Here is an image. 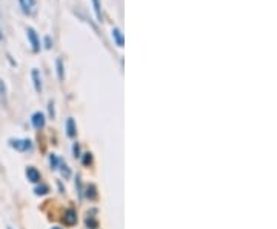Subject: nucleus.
Listing matches in <instances>:
<instances>
[{
	"mask_svg": "<svg viewBox=\"0 0 277 229\" xmlns=\"http://www.w3.org/2000/svg\"><path fill=\"white\" fill-rule=\"evenodd\" d=\"M11 146L16 148L17 151H31L33 149V141L31 140H11Z\"/></svg>",
	"mask_w": 277,
	"mask_h": 229,
	"instance_id": "2",
	"label": "nucleus"
},
{
	"mask_svg": "<svg viewBox=\"0 0 277 229\" xmlns=\"http://www.w3.org/2000/svg\"><path fill=\"white\" fill-rule=\"evenodd\" d=\"M31 122H33V126L35 129H42L45 126V116L42 112H35V114H33Z\"/></svg>",
	"mask_w": 277,
	"mask_h": 229,
	"instance_id": "3",
	"label": "nucleus"
},
{
	"mask_svg": "<svg viewBox=\"0 0 277 229\" xmlns=\"http://www.w3.org/2000/svg\"><path fill=\"white\" fill-rule=\"evenodd\" d=\"M63 222L67 223V225H74L77 222V215H76V212L72 211V209H69V211H67V214H65V218H63Z\"/></svg>",
	"mask_w": 277,
	"mask_h": 229,
	"instance_id": "7",
	"label": "nucleus"
},
{
	"mask_svg": "<svg viewBox=\"0 0 277 229\" xmlns=\"http://www.w3.org/2000/svg\"><path fill=\"white\" fill-rule=\"evenodd\" d=\"M50 116L54 117V105H52V102H50Z\"/></svg>",
	"mask_w": 277,
	"mask_h": 229,
	"instance_id": "21",
	"label": "nucleus"
},
{
	"mask_svg": "<svg viewBox=\"0 0 277 229\" xmlns=\"http://www.w3.org/2000/svg\"><path fill=\"white\" fill-rule=\"evenodd\" d=\"M51 46H52L51 35H46V37H45V48H46V50H51Z\"/></svg>",
	"mask_w": 277,
	"mask_h": 229,
	"instance_id": "16",
	"label": "nucleus"
},
{
	"mask_svg": "<svg viewBox=\"0 0 277 229\" xmlns=\"http://www.w3.org/2000/svg\"><path fill=\"white\" fill-rule=\"evenodd\" d=\"M50 191V188L48 186H45V185H42V186H39V188H35V194L37 195H43V194H46Z\"/></svg>",
	"mask_w": 277,
	"mask_h": 229,
	"instance_id": "12",
	"label": "nucleus"
},
{
	"mask_svg": "<svg viewBox=\"0 0 277 229\" xmlns=\"http://www.w3.org/2000/svg\"><path fill=\"white\" fill-rule=\"evenodd\" d=\"M3 39V35H2V31H0V40H2Z\"/></svg>",
	"mask_w": 277,
	"mask_h": 229,
	"instance_id": "22",
	"label": "nucleus"
},
{
	"mask_svg": "<svg viewBox=\"0 0 277 229\" xmlns=\"http://www.w3.org/2000/svg\"><path fill=\"white\" fill-rule=\"evenodd\" d=\"M26 177H28V180H30V182H33V183L40 182V173H39V171H37L35 168H33V166H30V168L26 169Z\"/></svg>",
	"mask_w": 277,
	"mask_h": 229,
	"instance_id": "4",
	"label": "nucleus"
},
{
	"mask_svg": "<svg viewBox=\"0 0 277 229\" xmlns=\"http://www.w3.org/2000/svg\"><path fill=\"white\" fill-rule=\"evenodd\" d=\"M91 154H89V152H88V154H85V156H83V165H89L91 163Z\"/></svg>",
	"mask_w": 277,
	"mask_h": 229,
	"instance_id": "18",
	"label": "nucleus"
},
{
	"mask_svg": "<svg viewBox=\"0 0 277 229\" xmlns=\"http://www.w3.org/2000/svg\"><path fill=\"white\" fill-rule=\"evenodd\" d=\"M113 39H114V42L117 43V46H123V43H125V39H123V34H122V31L119 30V28H113Z\"/></svg>",
	"mask_w": 277,
	"mask_h": 229,
	"instance_id": "5",
	"label": "nucleus"
},
{
	"mask_svg": "<svg viewBox=\"0 0 277 229\" xmlns=\"http://www.w3.org/2000/svg\"><path fill=\"white\" fill-rule=\"evenodd\" d=\"M33 80H34V88L37 92L42 91V80H40V74L37 70H33Z\"/></svg>",
	"mask_w": 277,
	"mask_h": 229,
	"instance_id": "8",
	"label": "nucleus"
},
{
	"mask_svg": "<svg viewBox=\"0 0 277 229\" xmlns=\"http://www.w3.org/2000/svg\"><path fill=\"white\" fill-rule=\"evenodd\" d=\"M67 134H68V137L76 136V123H74V119L67 120Z\"/></svg>",
	"mask_w": 277,
	"mask_h": 229,
	"instance_id": "9",
	"label": "nucleus"
},
{
	"mask_svg": "<svg viewBox=\"0 0 277 229\" xmlns=\"http://www.w3.org/2000/svg\"><path fill=\"white\" fill-rule=\"evenodd\" d=\"M26 37H28V40H30V43H31L33 51L39 53L40 51V39H39V35H37L34 28H31V26L26 28Z\"/></svg>",
	"mask_w": 277,
	"mask_h": 229,
	"instance_id": "1",
	"label": "nucleus"
},
{
	"mask_svg": "<svg viewBox=\"0 0 277 229\" xmlns=\"http://www.w3.org/2000/svg\"><path fill=\"white\" fill-rule=\"evenodd\" d=\"M57 163H59L57 157H55L54 154H51L50 156V165H51V168H57Z\"/></svg>",
	"mask_w": 277,
	"mask_h": 229,
	"instance_id": "14",
	"label": "nucleus"
},
{
	"mask_svg": "<svg viewBox=\"0 0 277 229\" xmlns=\"http://www.w3.org/2000/svg\"><path fill=\"white\" fill-rule=\"evenodd\" d=\"M18 2H20L22 11H23L25 14H31V8H34L35 0H18Z\"/></svg>",
	"mask_w": 277,
	"mask_h": 229,
	"instance_id": "6",
	"label": "nucleus"
},
{
	"mask_svg": "<svg viewBox=\"0 0 277 229\" xmlns=\"http://www.w3.org/2000/svg\"><path fill=\"white\" fill-rule=\"evenodd\" d=\"M62 174H63L65 177H67V178L71 176V171L68 169V166H67V165H63V166H62Z\"/></svg>",
	"mask_w": 277,
	"mask_h": 229,
	"instance_id": "17",
	"label": "nucleus"
},
{
	"mask_svg": "<svg viewBox=\"0 0 277 229\" xmlns=\"http://www.w3.org/2000/svg\"><path fill=\"white\" fill-rule=\"evenodd\" d=\"M8 229H11V228H8Z\"/></svg>",
	"mask_w": 277,
	"mask_h": 229,
	"instance_id": "24",
	"label": "nucleus"
},
{
	"mask_svg": "<svg viewBox=\"0 0 277 229\" xmlns=\"http://www.w3.org/2000/svg\"><path fill=\"white\" fill-rule=\"evenodd\" d=\"M87 225H88V226H91V228H96V226H97V223H96L94 220H89V218L87 220Z\"/></svg>",
	"mask_w": 277,
	"mask_h": 229,
	"instance_id": "20",
	"label": "nucleus"
},
{
	"mask_svg": "<svg viewBox=\"0 0 277 229\" xmlns=\"http://www.w3.org/2000/svg\"><path fill=\"white\" fill-rule=\"evenodd\" d=\"M0 97H3V99L6 97V87L2 79H0Z\"/></svg>",
	"mask_w": 277,
	"mask_h": 229,
	"instance_id": "13",
	"label": "nucleus"
},
{
	"mask_svg": "<svg viewBox=\"0 0 277 229\" xmlns=\"http://www.w3.org/2000/svg\"><path fill=\"white\" fill-rule=\"evenodd\" d=\"M52 229H60V228H52Z\"/></svg>",
	"mask_w": 277,
	"mask_h": 229,
	"instance_id": "23",
	"label": "nucleus"
},
{
	"mask_svg": "<svg viewBox=\"0 0 277 229\" xmlns=\"http://www.w3.org/2000/svg\"><path fill=\"white\" fill-rule=\"evenodd\" d=\"M91 2H92V6H94V13H96L97 20L102 22V6H100V0H91Z\"/></svg>",
	"mask_w": 277,
	"mask_h": 229,
	"instance_id": "10",
	"label": "nucleus"
},
{
	"mask_svg": "<svg viewBox=\"0 0 277 229\" xmlns=\"http://www.w3.org/2000/svg\"><path fill=\"white\" fill-rule=\"evenodd\" d=\"M55 65H57V75H59V80H63L65 79V72H63V62L60 59H57V62H55Z\"/></svg>",
	"mask_w": 277,
	"mask_h": 229,
	"instance_id": "11",
	"label": "nucleus"
},
{
	"mask_svg": "<svg viewBox=\"0 0 277 229\" xmlns=\"http://www.w3.org/2000/svg\"><path fill=\"white\" fill-rule=\"evenodd\" d=\"M72 151H74V156H76V157H79V152H80V149H79V145H77V143H74Z\"/></svg>",
	"mask_w": 277,
	"mask_h": 229,
	"instance_id": "19",
	"label": "nucleus"
},
{
	"mask_svg": "<svg viewBox=\"0 0 277 229\" xmlns=\"http://www.w3.org/2000/svg\"><path fill=\"white\" fill-rule=\"evenodd\" d=\"M87 197H89V198H96V188H94V186H88Z\"/></svg>",
	"mask_w": 277,
	"mask_h": 229,
	"instance_id": "15",
	"label": "nucleus"
}]
</instances>
